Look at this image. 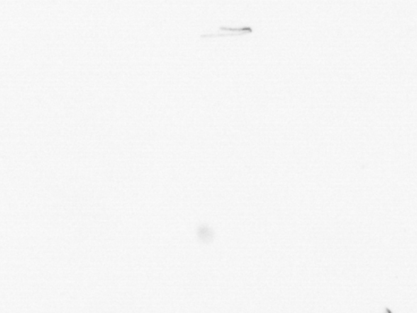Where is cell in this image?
Returning <instances> with one entry per match:
<instances>
[{
  "label": "cell",
  "mask_w": 417,
  "mask_h": 313,
  "mask_svg": "<svg viewBox=\"0 0 417 313\" xmlns=\"http://www.w3.org/2000/svg\"><path fill=\"white\" fill-rule=\"evenodd\" d=\"M387 313H389V312H388V311H387Z\"/></svg>",
  "instance_id": "1"
}]
</instances>
